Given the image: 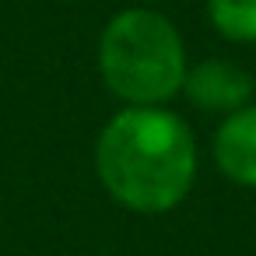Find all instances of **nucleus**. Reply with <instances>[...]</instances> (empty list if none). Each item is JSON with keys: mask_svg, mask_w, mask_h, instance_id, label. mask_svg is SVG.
Here are the masks:
<instances>
[{"mask_svg": "<svg viewBox=\"0 0 256 256\" xmlns=\"http://www.w3.org/2000/svg\"><path fill=\"white\" fill-rule=\"evenodd\" d=\"M92 162L106 196L144 218L182 207L200 176L196 134L168 106H120L102 123Z\"/></svg>", "mask_w": 256, "mask_h": 256, "instance_id": "obj_1", "label": "nucleus"}, {"mask_svg": "<svg viewBox=\"0 0 256 256\" xmlns=\"http://www.w3.org/2000/svg\"><path fill=\"white\" fill-rule=\"evenodd\" d=\"M95 64L106 92L123 106H168L190 70L186 39L158 8L116 11L98 32Z\"/></svg>", "mask_w": 256, "mask_h": 256, "instance_id": "obj_2", "label": "nucleus"}, {"mask_svg": "<svg viewBox=\"0 0 256 256\" xmlns=\"http://www.w3.org/2000/svg\"><path fill=\"white\" fill-rule=\"evenodd\" d=\"M179 98H186L196 112L224 120V116H232V112L256 102V78L238 60L204 56V60L190 64Z\"/></svg>", "mask_w": 256, "mask_h": 256, "instance_id": "obj_3", "label": "nucleus"}, {"mask_svg": "<svg viewBox=\"0 0 256 256\" xmlns=\"http://www.w3.org/2000/svg\"><path fill=\"white\" fill-rule=\"evenodd\" d=\"M214 168L242 190H256V102L218 120L210 137Z\"/></svg>", "mask_w": 256, "mask_h": 256, "instance_id": "obj_4", "label": "nucleus"}, {"mask_svg": "<svg viewBox=\"0 0 256 256\" xmlns=\"http://www.w3.org/2000/svg\"><path fill=\"white\" fill-rule=\"evenodd\" d=\"M210 28L235 46H256V0H207Z\"/></svg>", "mask_w": 256, "mask_h": 256, "instance_id": "obj_5", "label": "nucleus"}]
</instances>
